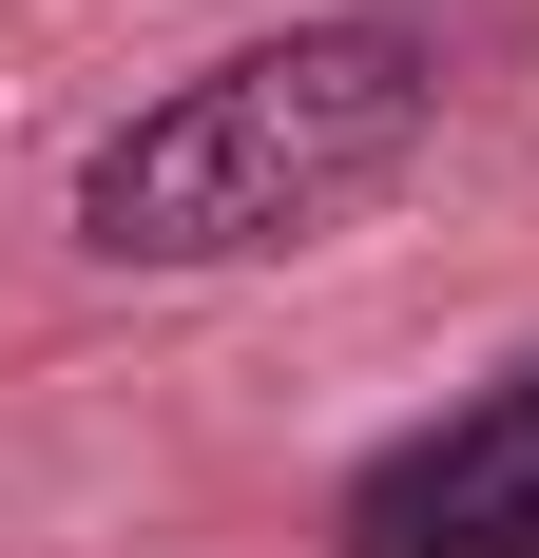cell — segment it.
I'll return each instance as SVG.
<instances>
[{
	"label": "cell",
	"instance_id": "cell-1",
	"mask_svg": "<svg viewBox=\"0 0 539 558\" xmlns=\"http://www.w3.org/2000/svg\"><path fill=\"white\" fill-rule=\"evenodd\" d=\"M424 135H443L424 20H289V39L193 58L77 155V251L97 270H270V251L347 231L367 193H405Z\"/></svg>",
	"mask_w": 539,
	"mask_h": 558
},
{
	"label": "cell",
	"instance_id": "cell-2",
	"mask_svg": "<svg viewBox=\"0 0 539 558\" xmlns=\"http://www.w3.org/2000/svg\"><path fill=\"white\" fill-rule=\"evenodd\" d=\"M327 558H539V366L443 404L327 501Z\"/></svg>",
	"mask_w": 539,
	"mask_h": 558
}]
</instances>
